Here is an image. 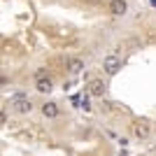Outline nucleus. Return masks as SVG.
<instances>
[{"label": "nucleus", "mask_w": 156, "mask_h": 156, "mask_svg": "<svg viewBox=\"0 0 156 156\" xmlns=\"http://www.w3.org/2000/svg\"><path fill=\"white\" fill-rule=\"evenodd\" d=\"M12 110L16 112V114H28V112L33 110L30 98H26V96H16V98L12 100Z\"/></svg>", "instance_id": "nucleus-1"}, {"label": "nucleus", "mask_w": 156, "mask_h": 156, "mask_svg": "<svg viewBox=\"0 0 156 156\" xmlns=\"http://www.w3.org/2000/svg\"><path fill=\"white\" fill-rule=\"evenodd\" d=\"M103 68L107 75H117L119 70H121V58H117V56H107V58L103 61Z\"/></svg>", "instance_id": "nucleus-2"}, {"label": "nucleus", "mask_w": 156, "mask_h": 156, "mask_svg": "<svg viewBox=\"0 0 156 156\" xmlns=\"http://www.w3.org/2000/svg\"><path fill=\"white\" fill-rule=\"evenodd\" d=\"M105 91H107V84H105L103 79H91V82H89V93H91V96L103 98Z\"/></svg>", "instance_id": "nucleus-3"}, {"label": "nucleus", "mask_w": 156, "mask_h": 156, "mask_svg": "<svg viewBox=\"0 0 156 156\" xmlns=\"http://www.w3.org/2000/svg\"><path fill=\"white\" fill-rule=\"evenodd\" d=\"M110 12L114 16H121V14L128 12V2L126 0H110Z\"/></svg>", "instance_id": "nucleus-4"}, {"label": "nucleus", "mask_w": 156, "mask_h": 156, "mask_svg": "<svg viewBox=\"0 0 156 156\" xmlns=\"http://www.w3.org/2000/svg\"><path fill=\"white\" fill-rule=\"evenodd\" d=\"M35 89H37L40 93H49L54 89V82L49 77H47V75H42V77H37L35 79Z\"/></svg>", "instance_id": "nucleus-5"}, {"label": "nucleus", "mask_w": 156, "mask_h": 156, "mask_svg": "<svg viewBox=\"0 0 156 156\" xmlns=\"http://www.w3.org/2000/svg\"><path fill=\"white\" fill-rule=\"evenodd\" d=\"M133 133H135L137 137H149V133H151V126H149V121H137L135 126H133Z\"/></svg>", "instance_id": "nucleus-6"}, {"label": "nucleus", "mask_w": 156, "mask_h": 156, "mask_svg": "<svg viewBox=\"0 0 156 156\" xmlns=\"http://www.w3.org/2000/svg\"><path fill=\"white\" fill-rule=\"evenodd\" d=\"M42 114H44L47 119H56L58 117V105L56 103H44L42 105Z\"/></svg>", "instance_id": "nucleus-7"}, {"label": "nucleus", "mask_w": 156, "mask_h": 156, "mask_svg": "<svg viewBox=\"0 0 156 156\" xmlns=\"http://www.w3.org/2000/svg\"><path fill=\"white\" fill-rule=\"evenodd\" d=\"M68 70L70 72H79V70H84V61H79V58H68Z\"/></svg>", "instance_id": "nucleus-8"}, {"label": "nucleus", "mask_w": 156, "mask_h": 156, "mask_svg": "<svg viewBox=\"0 0 156 156\" xmlns=\"http://www.w3.org/2000/svg\"><path fill=\"white\" fill-rule=\"evenodd\" d=\"M5 121H7V117H5V112L0 110V126H5Z\"/></svg>", "instance_id": "nucleus-9"}, {"label": "nucleus", "mask_w": 156, "mask_h": 156, "mask_svg": "<svg viewBox=\"0 0 156 156\" xmlns=\"http://www.w3.org/2000/svg\"><path fill=\"white\" fill-rule=\"evenodd\" d=\"M86 2H91V5H98V2H103V0H86Z\"/></svg>", "instance_id": "nucleus-10"}, {"label": "nucleus", "mask_w": 156, "mask_h": 156, "mask_svg": "<svg viewBox=\"0 0 156 156\" xmlns=\"http://www.w3.org/2000/svg\"><path fill=\"white\" fill-rule=\"evenodd\" d=\"M5 82H7V79H5V77H0V84H5Z\"/></svg>", "instance_id": "nucleus-11"}]
</instances>
